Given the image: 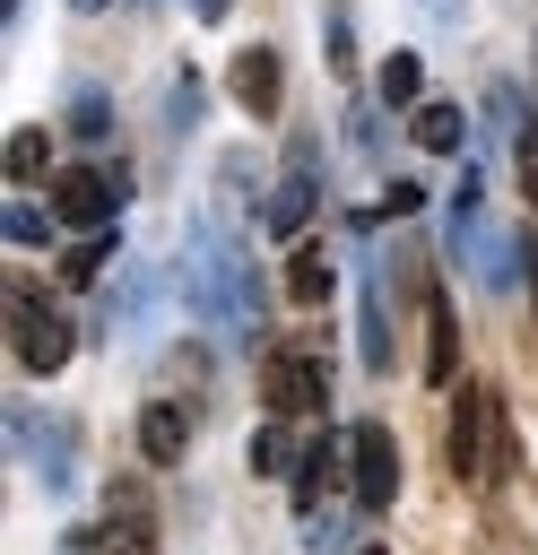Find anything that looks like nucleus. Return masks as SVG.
Masks as SVG:
<instances>
[{
  "instance_id": "nucleus-1",
  "label": "nucleus",
  "mask_w": 538,
  "mask_h": 555,
  "mask_svg": "<svg viewBox=\"0 0 538 555\" xmlns=\"http://www.w3.org/2000/svg\"><path fill=\"white\" fill-rule=\"evenodd\" d=\"M182 286H191V312L208 321V330H234V338H252L260 330V269L226 243V234H191V260H182Z\"/></svg>"
},
{
  "instance_id": "nucleus-2",
  "label": "nucleus",
  "mask_w": 538,
  "mask_h": 555,
  "mask_svg": "<svg viewBox=\"0 0 538 555\" xmlns=\"http://www.w3.org/2000/svg\"><path fill=\"white\" fill-rule=\"evenodd\" d=\"M512 468V434H503V399L486 382L451 390V477L460 486H495Z\"/></svg>"
},
{
  "instance_id": "nucleus-3",
  "label": "nucleus",
  "mask_w": 538,
  "mask_h": 555,
  "mask_svg": "<svg viewBox=\"0 0 538 555\" xmlns=\"http://www.w3.org/2000/svg\"><path fill=\"white\" fill-rule=\"evenodd\" d=\"M69 347H78V330H69V312L43 295V286H9V356H17V373H35V382H52V373H69Z\"/></svg>"
},
{
  "instance_id": "nucleus-4",
  "label": "nucleus",
  "mask_w": 538,
  "mask_h": 555,
  "mask_svg": "<svg viewBox=\"0 0 538 555\" xmlns=\"http://www.w3.org/2000/svg\"><path fill=\"white\" fill-rule=\"evenodd\" d=\"M347 494H356V512H390L399 503V442H390V425H347Z\"/></svg>"
},
{
  "instance_id": "nucleus-5",
  "label": "nucleus",
  "mask_w": 538,
  "mask_h": 555,
  "mask_svg": "<svg viewBox=\"0 0 538 555\" xmlns=\"http://www.w3.org/2000/svg\"><path fill=\"white\" fill-rule=\"evenodd\" d=\"M121 173H104V165H69V173H52V217L61 225H78V234H104L113 217H121Z\"/></svg>"
},
{
  "instance_id": "nucleus-6",
  "label": "nucleus",
  "mask_w": 538,
  "mask_h": 555,
  "mask_svg": "<svg viewBox=\"0 0 538 555\" xmlns=\"http://www.w3.org/2000/svg\"><path fill=\"white\" fill-rule=\"evenodd\" d=\"M260 408H269V416H321V408H330V364L304 356V347L269 356V364H260Z\"/></svg>"
},
{
  "instance_id": "nucleus-7",
  "label": "nucleus",
  "mask_w": 538,
  "mask_h": 555,
  "mask_svg": "<svg viewBox=\"0 0 538 555\" xmlns=\"http://www.w3.org/2000/svg\"><path fill=\"white\" fill-rule=\"evenodd\" d=\"M226 95H234L252 121H278V113H286V61H278V43H243V52L226 61Z\"/></svg>"
},
{
  "instance_id": "nucleus-8",
  "label": "nucleus",
  "mask_w": 538,
  "mask_h": 555,
  "mask_svg": "<svg viewBox=\"0 0 538 555\" xmlns=\"http://www.w3.org/2000/svg\"><path fill=\"white\" fill-rule=\"evenodd\" d=\"M95 555H156V512H148V494H139V486H113V494H104Z\"/></svg>"
},
{
  "instance_id": "nucleus-9",
  "label": "nucleus",
  "mask_w": 538,
  "mask_h": 555,
  "mask_svg": "<svg viewBox=\"0 0 538 555\" xmlns=\"http://www.w3.org/2000/svg\"><path fill=\"white\" fill-rule=\"evenodd\" d=\"M312 199H321V182H312V165L295 156V165H286V173L269 182V199H260V225H269L278 243H295V234L312 225Z\"/></svg>"
},
{
  "instance_id": "nucleus-10",
  "label": "nucleus",
  "mask_w": 538,
  "mask_h": 555,
  "mask_svg": "<svg viewBox=\"0 0 538 555\" xmlns=\"http://www.w3.org/2000/svg\"><path fill=\"white\" fill-rule=\"evenodd\" d=\"M130 434H139V460H148V468H182V451H191V408H182V399H148Z\"/></svg>"
},
{
  "instance_id": "nucleus-11",
  "label": "nucleus",
  "mask_w": 538,
  "mask_h": 555,
  "mask_svg": "<svg viewBox=\"0 0 538 555\" xmlns=\"http://www.w3.org/2000/svg\"><path fill=\"white\" fill-rule=\"evenodd\" d=\"M425 382H460V312L443 286H425Z\"/></svg>"
},
{
  "instance_id": "nucleus-12",
  "label": "nucleus",
  "mask_w": 538,
  "mask_h": 555,
  "mask_svg": "<svg viewBox=\"0 0 538 555\" xmlns=\"http://www.w3.org/2000/svg\"><path fill=\"white\" fill-rule=\"evenodd\" d=\"M338 460H347L338 434H312V442H304V460H295V477H286V486H295V512H321V494L338 486Z\"/></svg>"
},
{
  "instance_id": "nucleus-13",
  "label": "nucleus",
  "mask_w": 538,
  "mask_h": 555,
  "mask_svg": "<svg viewBox=\"0 0 538 555\" xmlns=\"http://www.w3.org/2000/svg\"><path fill=\"white\" fill-rule=\"evenodd\" d=\"M35 477L52 486V494H69V477H78V425H35Z\"/></svg>"
},
{
  "instance_id": "nucleus-14",
  "label": "nucleus",
  "mask_w": 538,
  "mask_h": 555,
  "mask_svg": "<svg viewBox=\"0 0 538 555\" xmlns=\"http://www.w3.org/2000/svg\"><path fill=\"white\" fill-rule=\"evenodd\" d=\"M408 130H417V147H425V156H460V139H469V113L434 95V104H417V121H408Z\"/></svg>"
},
{
  "instance_id": "nucleus-15",
  "label": "nucleus",
  "mask_w": 538,
  "mask_h": 555,
  "mask_svg": "<svg viewBox=\"0 0 538 555\" xmlns=\"http://www.w3.org/2000/svg\"><path fill=\"white\" fill-rule=\"evenodd\" d=\"M286 304H304V312L330 304V251H321V243H295V251H286Z\"/></svg>"
},
{
  "instance_id": "nucleus-16",
  "label": "nucleus",
  "mask_w": 538,
  "mask_h": 555,
  "mask_svg": "<svg viewBox=\"0 0 538 555\" xmlns=\"http://www.w3.org/2000/svg\"><path fill=\"white\" fill-rule=\"evenodd\" d=\"M373 95L399 104V113H417V104H425V61H417V52H390V61L373 69Z\"/></svg>"
},
{
  "instance_id": "nucleus-17",
  "label": "nucleus",
  "mask_w": 538,
  "mask_h": 555,
  "mask_svg": "<svg viewBox=\"0 0 538 555\" xmlns=\"http://www.w3.org/2000/svg\"><path fill=\"white\" fill-rule=\"evenodd\" d=\"M356 356H364V373H390L399 356H390V312H382V295L364 286V304H356Z\"/></svg>"
},
{
  "instance_id": "nucleus-18",
  "label": "nucleus",
  "mask_w": 538,
  "mask_h": 555,
  "mask_svg": "<svg viewBox=\"0 0 538 555\" xmlns=\"http://www.w3.org/2000/svg\"><path fill=\"white\" fill-rule=\"evenodd\" d=\"M0 165H9V182H43V173H52V130H35V121L9 130V156H0Z\"/></svg>"
},
{
  "instance_id": "nucleus-19",
  "label": "nucleus",
  "mask_w": 538,
  "mask_h": 555,
  "mask_svg": "<svg viewBox=\"0 0 538 555\" xmlns=\"http://www.w3.org/2000/svg\"><path fill=\"white\" fill-rule=\"evenodd\" d=\"M321 52L338 78H356V9L347 0H321Z\"/></svg>"
},
{
  "instance_id": "nucleus-20",
  "label": "nucleus",
  "mask_w": 538,
  "mask_h": 555,
  "mask_svg": "<svg viewBox=\"0 0 538 555\" xmlns=\"http://www.w3.org/2000/svg\"><path fill=\"white\" fill-rule=\"evenodd\" d=\"M69 130H78V139H113V95L78 78V87H69Z\"/></svg>"
},
{
  "instance_id": "nucleus-21",
  "label": "nucleus",
  "mask_w": 538,
  "mask_h": 555,
  "mask_svg": "<svg viewBox=\"0 0 538 555\" xmlns=\"http://www.w3.org/2000/svg\"><path fill=\"white\" fill-rule=\"evenodd\" d=\"M52 225H61V217H52V208H35V199H9V208H0V234H9L17 251H35V243H52Z\"/></svg>"
},
{
  "instance_id": "nucleus-22",
  "label": "nucleus",
  "mask_w": 538,
  "mask_h": 555,
  "mask_svg": "<svg viewBox=\"0 0 538 555\" xmlns=\"http://www.w3.org/2000/svg\"><path fill=\"white\" fill-rule=\"evenodd\" d=\"M104 260H113V225H104V234H87V243H69V251H61V286H95V278H104Z\"/></svg>"
},
{
  "instance_id": "nucleus-23",
  "label": "nucleus",
  "mask_w": 538,
  "mask_h": 555,
  "mask_svg": "<svg viewBox=\"0 0 538 555\" xmlns=\"http://www.w3.org/2000/svg\"><path fill=\"white\" fill-rule=\"evenodd\" d=\"M512 173H521V199L538 208V121H521V130H512Z\"/></svg>"
},
{
  "instance_id": "nucleus-24",
  "label": "nucleus",
  "mask_w": 538,
  "mask_h": 555,
  "mask_svg": "<svg viewBox=\"0 0 538 555\" xmlns=\"http://www.w3.org/2000/svg\"><path fill=\"white\" fill-rule=\"evenodd\" d=\"M252 468H260V477H278V468H286V416H269V425L252 434Z\"/></svg>"
},
{
  "instance_id": "nucleus-25",
  "label": "nucleus",
  "mask_w": 538,
  "mask_h": 555,
  "mask_svg": "<svg viewBox=\"0 0 538 555\" xmlns=\"http://www.w3.org/2000/svg\"><path fill=\"white\" fill-rule=\"evenodd\" d=\"M191 121H200V78L182 69V78H174V130H191Z\"/></svg>"
},
{
  "instance_id": "nucleus-26",
  "label": "nucleus",
  "mask_w": 538,
  "mask_h": 555,
  "mask_svg": "<svg viewBox=\"0 0 538 555\" xmlns=\"http://www.w3.org/2000/svg\"><path fill=\"white\" fill-rule=\"evenodd\" d=\"M347 139H356V147H364V156H382V121H373V113H364V104H356V113H347Z\"/></svg>"
},
{
  "instance_id": "nucleus-27",
  "label": "nucleus",
  "mask_w": 538,
  "mask_h": 555,
  "mask_svg": "<svg viewBox=\"0 0 538 555\" xmlns=\"http://www.w3.org/2000/svg\"><path fill=\"white\" fill-rule=\"evenodd\" d=\"M417 208H425L417 182H390V191H382V217H417Z\"/></svg>"
},
{
  "instance_id": "nucleus-28",
  "label": "nucleus",
  "mask_w": 538,
  "mask_h": 555,
  "mask_svg": "<svg viewBox=\"0 0 538 555\" xmlns=\"http://www.w3.org/2000/svg\"><path fill=\"white\" fill-rule=\"evenodd\" d=\"M521 278H529V304H538V234H521Z\"/></svg>"
},
{
  "instance_id": "nucleus-29",
  "label": "nucleus",
  "mask_w": 538,
  "mask_h": 555,
  "mask_svg": "<svg viewBox=\"0 0 538 555\" xmlns=\"http://www.w3.org/2000/svg\"><path fill=\"white\" fill-rule=\"evenodd\" d=\"M425 9H434L443 26H460V9H469V0H425Z\"/></svg>"
},
{
  "instance_id": "nucleus-30",
  "label": "nucleus",
  "mask_w": 538,
  "mask_h": 555,
  "mask_svg": "<svg viewBox=\"0 0 538 555\" xmlns=\"http://www.w3.org/2000/svg\"><path fill=\"white\" fill-rule=\"evenodd\" d=\"M226 9H234V0H191V17H208V26H217Z\"/></svg>"
},
{
  "instance_id": "nucleus-31",
  "label": "nucleus",
  "mask_w": 538,
  "mask_h": 555,
  "mask_svg": "<svg viewBox=\"0 0 538 555\" xmlns=\"http://www.w3.org/2000/svg\"><path fill=\"white\" fill-rule=\"evenodd\" d=\"M69 9H78V17H95V9H104V0H69Z\"/></svg>"
},
{
  "instance_id": "nucleus-32",
  "label": "nucleus",
  "mask_w": 538,
  "mask_h": 555,
  "mask_svg": "<svg viewBox=\"0 0 538 555\" xmlns=\"http://www.w3.org/2000/svg\"><path fill=\"white\" fill-rule=\"evenodd\" d=\"M356 555H390V546H356Z\"/></svg>"
},
{
  "instance_id": "nucleus-33",
  "label": "nucleus",
  "mask_w": 538,
  "mask_h": 555,
  "mask_svg": "<svg viewBox=\"0 0 538 555\" xmlns=\"http://www.w3.org/2000/svg\"><path fill=\"white\" fill-rule=\"evenodd\" d=\"M529 61H538V43H529Z\"/></svg>"
}]
</instances>
